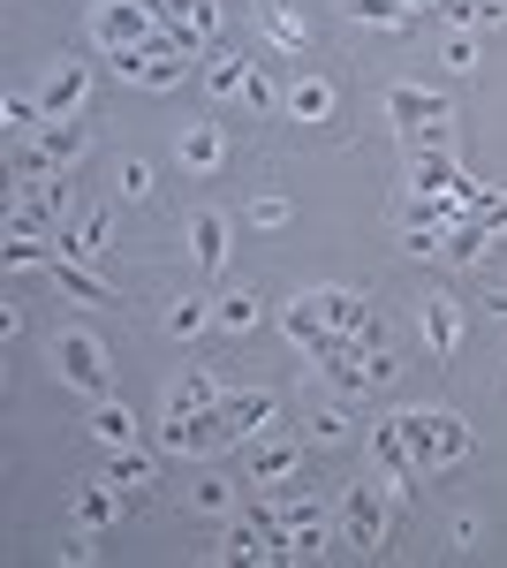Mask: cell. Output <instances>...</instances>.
<instances>
[{
    "instance_id": "obj_35",
    "label": "cell",
    "mask_w": 507,
    "mask_h": 568,
    "mask_svg": "<svg viewBox=\"0 0 507 568\" xmlns=\"http://www.w3.org/2000/svg\"><path fill=\"white\" fill-rule=\"evenodd\" d=\"M417 152H455V130L447 122H417Z\"/></svg>"
},
{
    "instance_id": "obj_10",
    "label": "cell",
    "mask_w": 507,
    "mask_h": 568,
    "mask_svg": "<svg viewBox=\"0 0 507 568\" xmlns=\"http://www.w3.org/2000/svg\"><path fill=\"white\" fill-rule=\"evenodd\" d=\"M386 114L417 130V122H447L455 106H447V91H424V84H394V91H386Z\"/></svg>"
},
{
    "instance_id": "obj_32",
    "label": "cell",
    "mask_w": 507,
    "mask_h": 568,
    "mask_svg": "<svg viewBox=\"0 0 507 568\" xmlns=\"http://www.w3.org/2000/svg\"><path fill=\"white\" fill-rule=\"evenodd\" d=\"M311 439H318V447H341V439H348V417H341V409H318V417H311Z\"/></svg>"
},
{
    "instance_id": "obj_15",
    "label": "cell",
    "mask_w": 507,
    "mask_h": 568,
    "mask_svg": "<svg viewBox=\"0 0 507 568\" xmlns=\"http://www.w3.org/2000/svg\"><path fill=\"white\" fill-rule=\"evenodd\" d=\"M144 8H152V23H190L205 39H212V23H220V0H144Z\"/></svg>"
},
{
    "instance_id": "obj_12",
    "label": "cell",
    "mask_w": 507,
    "mask_h": 568,
    "mask_svg": "<svg viewBox=\"0 0 507 568\" xmlns=\"http://www.w3.org/2000/svg\"><path fill=\"white\" fill-rule=\"evenodd\" d=\"M311 304H318V318H326L334 334H364V326H372V311H364V296H348V288H318Z\"/></svg>"
},
{
    "instance_id": "obj_2",
    "label": "cell",
    "mask_w": 507,
    "mask_h": 568,
    "mask_svg": "<svg viewBox=\"0 0 507 568\" xmlns=\"http://www.w3.org/2000/svg\"><path fill=\"white\" fill-rule=\"evenodd\" d=\"M303 356H311V364H318V372H326V379H334L341 394L372 387V372H364V356H372V342H364V334H334V326H326L318 342H303Z\"/></svg>"
},
{
    "instance_id": "obj_13",
    "label": "cell",
    "mask_w": 507,
    "mask_h": 568,
    "mask_svg": "<svg viewBox=\"0 0 507 568\" xmlns=\"http://www.w3.org/2000/svg\"><path fill=\"white\" fill-rule=\"evenodd\" d=\"M296 478V447L288 439H257L251 447V485H288Z\"/></svg>"
},
{
    "instance_id": "obj_4",
    "label": "cell",
    "mask_w": 507,
    "mask_h": 568,
    "mask_svg": "<svg viewBox=\"0 0 507 568\" xmlns=\"http://www.w3.org/2000/svg\"><path fill=\"white\" fill-rule=\"evenodd\" d=\"M53 364H61L69 387H84V394H107V379H114V364H107V349L91 334H61L53 342Z\"/></svg>"
},
{
    "instance_id": "obj_1",
    "label": "cell",
    "mask_w": 507,
    "mask_h": 568,
    "mask_svg": "<svg viewBox=\"0 0 507 568\" xmlns=\"http://www.w3.org/2000/svg\"><path fill=\"white\" fill-rule=\"evenodd\" d=\"M394 425H402V439H409L417 470H447V463L469 455V425L447 417V409H409V417H394Z\"/></svg>"
},
{
    "instance_id": "obj_8",
    "label": "cell",
    "mask_w": 507,
    "mask_h": 568,
    "mask_svg": "<svg viewBox=\"0 0 507 568\" xmlns=\"http://www.w3.org/2000/svg\"><path fill=\"white\" fill-rule=\"evenodd\" d=\"M220 417H227V439H257L273 425V394L243 387V394H220Z\"/></svg>"
},
{
    "instance_id": "obj_28",
    "label": "cell",
    "mask_w": 507,
    "mask_h": 568,
    "mask_svg": "<svg viewBox=\"0 0 507 568\" xmlns=\"http://www.w3.org/2000/svg\"><path fill=\"white\" fill-rule=\"evenodd\" d=\"M45 251H53V243H39V235H8L0 258H8V273H23V265H45Z\"/></svg>"
},
{
    "instance_id": "obj_29",
    "label": "cell",
    "mask_w": 507,
    "mask_h": 568,
    "mask_svg": "<svg viewBox=\"0 0 507 568\" xmlns=\"http://www.w3.org/2000/svg\"><path fill=\"white\" fill-rule=\"evenodd\" d=\"M220 326H227V334L257 326V296H243V288H235V296H220Z\"/></svg>"
},
{
    "instance_id": "obj_37",
    "label": "cell",
    "mask_w": 507,
    "mask_h": 568,
    "mask_svg": "<svg viewBox=\"0 0 507 568\" xmlns=\"http://www.w3.org/2000/svg\"><path fill=\"white\" fill-rule=\"evenodd\" d=\"M364 372H372V387H386V379H394V372H402V364H394V349H386V342H379V349L364 356Z\"/></svg>"
},
{
    "instance_id": "obj_18",
    "label": "cell",
    "mask_w": 507,
    "mask_h": 568,
    "mask_svg": "<svg viewBox=\"0 0 507 568\" xmlns=\"http://www.w3.org/2000/svg\"><path fill=\"white\" fill-rule=\"evenodd\" d=\"M77 516H84L91 530H107L114 516H122V493H114V478H91L84 493H77Z\"/></svg>"
},
{
    "instance_id": "obj_21",
    "label": "cell",
    "mask_w": 507,
    "mask_h": 568,
    "mask_svg": "<svg viewBox=\"0 0 507 568\" xmlns=\"http://www.w3.org/2000/svg\"><path fill=\"white\" fill-rule=\"evenodd\" d=\"M439 23H507V0H432Z\"/></svg>"
},
{
    "instance_id": "obj_3",
    "label": "cell",
    "mask_w": 507,
    "mask_h": 568,
    "mask_svg": "<svg viewBox=\"0 0 507 568\" xmlns=\"http://www.w3.org/2000/svg\"><path fill=\"white\" fill-rule=\"evenodd\" d=\"M341 546H356V554L386 546V485H348L341 493Z\"/></svg>"
},
{
    "instance_id": "obj_6",
    "label": "cell",
    "mask_w": 507,
    "mask_h": 568,
    "mask_svg": "<svg viewBox=\"0 0 507 568\" xmlns=\"http://www.w3.org/2000/svg\"><path fill=\"white\" fill-rule=\"evenodd\" d=\"M114 77H129V84H152V91H168L174 77H182V53H168V45H122V53H114Z\"/></svg>"
},
{
    "instance_id": "obj_5",
    "label": "cell",
    "mask_w": 507,
    "mask_h": 568,
    "mask_svg": "<svg viewBox=\"0 0 507 568\" xmlns=\"http://www.w3.org/2000/svg\"><path fill=\"white\" fill-rule=\"evenodd\" d=\"M168 455H212L220 439H227V417H220V402L212 409H190V417H168Z\"/></svg>"
},
{
    "instance_id": "obj_40",
    "label": "cell",
    "mask_w": 507,
    "mask_h": 568,
    "mask_svg": "<svg viewBox=\"0 0 507 568\" xmlns=\"http://www.w3.org/2000/svg\"><path fill=\"white\" fill-rule=\"evenodd\" d=\"M197 508H205V516H220V508H227V485H220V478L197 485Z\"/></svg>"
},
{
    "instance_id": "obj_14",
    "label": "cell",
    "mask_w": 507,
    "mask_h": 568,
    "mask_svg": "<svg viewBox=\"0 0 507 568\" xmlns=\"http://www.w3.org/2000/svg\"><path fill=\"white\" fill-rule=\"evenodd\" d=\"M39 144H45V160H53V168H61V175H69V168H77V160H84L91 130H84V122H45V130H39Z\"/></svg>"
},
{
    "instance_id": "obj_27",
    "label": "cell",
    "mask_w": 507,
    "mask_h": 568,
    "mask_svg": "<svg viewBox=\"0 0 507 568\" xmlns=\"http://www.w3.org/2000/svg\"><path fill=\"white\" fill-rule=\"evenodd\" d=\"M182 168H220V136L190 130V136H182Z\"/></svg>"
},
{
    "instance_id": "obj_41",
    "label": "cell",
    "mask_w": 507,
    "mask_h": 568,
    "mask_svg": "<svg viewBox=\"0 0 507 568\" xmlns=\"http://www.w3.org/2000/svg\"><path fill=\"white\" fill-rule=\"evenodd\" d=\"M477 220H485V227H507V197H485V205H477Z\"/></svg>"
},
{
    "instance_id": "obj_26",
    "label": "cell",
    "mask_w": 507,
    "mask_h": 568,
    "mask_svg": "<svg viewBox=\"0 0 507 568\" xmlns=\"http://www.w3.org/2000/svg\"><path fill=\"white\" fill-rule=\"evenodd\" d=\"M91 433L107 439V447H129V439H136V417H129L122 402H99V409H91Z\"/></svg>"
},
{
    "instance_id": "obj_11",
    "label": "cell",
    "mask_w": 507,
    "mask_h": 568,
    "mask_svg": "<svg viewBox=\"0 0 507 568\" xmlns=\"http://www.w3.org/2000/svg\"><path fill=\"white\" fill-rule=\"evenodd\" d=\"M372 447H379V463L394 470V500H402V493H409V478H417V455H409V439H402V425L386 417L379 433H372Z\"/></svg>"
},
{
    "instance_id": "obj_36",
    "label": "cell",
    "mask_w": 507,
    "mask_h": 568,
    "mask_svg": "<svg viewBox=\"0 0 507 568\" xmlns=\"http://www.w3.org/2000/svg\"><path fill=\"white\" fill-rule=\"evenodd\" d=\"M122 197H152V168H144V160H129V168H122Z\"/></svg>"
},
{
    "instance_id": "obj_39",
    "label": "cell",
    "mask_w": 507,
    "mask_h": 568,
    "mask_svg": "<svg viewBox=\"0 0 507 568\" xmlns=\"http://www.w3.org/2000/svg\"><path fill=\"white\" fill-rule=\"evenodd\" d=\"M243 99H251V106H273V77H265V69H251V84H243Z\"/></svg>"
},
{
    "instance_id": "obj_16",
    "label": "cell",
    "mask_w": 507,
    "mask_h": 568,
    "mask_svg": "<svg viewBox=\"0 0 507 568\" xmlns=\"http://www.w3.org/2000/svg\"><path fill=\"white\" fill-rule=\"evenodd\" d=\"M53 281H61V296H69V304H114V296H107V281H91V273H84V258H53Z\"/></svg>"
},
{
    "instance_id": "obj_19",
    "label": "cell",
    "mask_w": 507,
    "mask_h": 568,
    "mask_svg": "<svg viewBox=\"0 0 507 568\" xmlns=\"http://www.w3.org/2000/svg\"><path fill=\"white\" fill-rule=\"evenodd\" d=\"M424 342H432V356H447L455 342H463V318H455L447 296H432V304H424Z\"/></svg>"
},
{
    "instance_id": "obj_17",
    "label": "cell",
    "mask_w": 507,
    "mask_h": 568,
    "mask_svg": "<svg viewBox=\"0 0 507 568\" xmlns=\"http://www.w3.org/2000/svg\"><path fill=\"white\" fill-rule=\"evenodd\" d=\"M107 235H114V227H107V213H84L69 235H61V243H53V251H61V258H99V251H107Z\"/></svg>"
},
{
    "instance_id": "obj_24",
    "label": "cell",
    "mask_w": 507,
    "mask_h": 568,
    "mask_svg": "<svg viewBox=\"0 0 507 568\" xmlns=\"http://www.w3.org/2000/svg\"><path fill=\"white\" fill-rule=\"evenodd\" d=\"M288 114H296V122H326V114H334V91L318 84V77H303V84L288 91Z\"/></svg>"
},
{
    "instance_id": "obj_9",
    "label": "cell",
    "mask_w": 507,
    "mask_h": 568,
    "mask_svg": "<svg viewBox=\"0 0 507 568\" xmlns=\"http://www.w3.org/2000/svg\"><path fill=\"white\" fill-rule=\"evenodd\" d=\"M84 84H91V61H61L53 69V84H45V122H77V106H84Z\"/></svg>"
},
{
    "instance_id": "obj_7",
    "label": "cell",
    "mask_w": 507,
    "mask_h": 568,
    "mask_svg": "<svg viewBox=\"0 0 507 568\" xmlns=\"http://www.w3.org/2000/svg\"><path fill=\"white\" fill-rule=\"evenodd\" d=\"M99 39L114 45V53H122V45H144L152 39V8H144V0H107V8H99Z\"/></svg>"
},
{
    "instance_id": "obj_38",
    "label": "cell",
    "mask_w": 507,
    "mask_h": 568,
    "mask_svg": "<svg viewBox=\"0 0 507 568\" xmlns=\"http://www.w3.org/2000/svg\"><path fill=\"white\" fill-rule=\"evenodd\" d=\"M251 220H257V227H281V220H288V205H281V197H257Z\"/></svg>"
},
{
    "instance_id": "obj_34",
    "label": "cell",
    "mask_w": 507,
    "mask_h": 568,
    "mask_svg": "<svg viewBox=\"0 0 507 568\" xmlns=\"http://www.w3.org/2000/svg\"><path fill=\"white\" fill-rule=\"evenodd\" d=\"M265 31H273L281 45H303V39H311V31H303L296 16H281V8H265Z\"/></svg>"
},
{
    "instance_id": "obj_23",
    "label": "cell",
    "mask_w": 507,
    "mask_h": 568,
    "mask_svg": "<svg viewBox=\"0 0 507 568\" xmlns=\"http://www.w3.org/2000/svg\"><path fill=\"white\" fill-rule=\"evenodd\" d=\"M220 402V387H212L205 372H190V379H174V394H168V417H190V409H212Z\"/></svg>"
},
{
    "instance_id": "obj_42",
    "label": "cell",
    "mask_w": 507,
    "mask_h": 568,
    "mask_svg": "<svg viewBox=\"0 0 507 568\" xmlns=\"http://www.w3.org/2000/svg\"><path fill=\"white\" fill-rule=\"evenodd\" d=\"M402 8H432V0H402Z\"/></svg>"
},
{
    "instance_id": "obj_22",
    "label": "cell",
    "mask_w": 507,
    "mask_h": 568,
    "mask_svg": "<svg viewBox=\"0 0 507 568\" xmlns=\"http://www.w3.org/2000/svg\"><path fill=\"white\" fill-rule=\"evenodd\" d=\"M205 84L220 91V99H227V91H243V84H251V61H243V53H227V45H212V61H205Z\"/></svg>"
},
{
    "instance_id": "obj_30",
    "label": "cell",
    "mask_w": 507,
    "mask_h": 568,
    "mask_svg": "<svg viewBox=\"0 0 507 568\" xmlns=\"http://www.w3.org/2000/svg\"><path fill=\"white\" fill-rule=\"evenodd\" d=\"M348 16H356V23H409L402 0H348Z\"/></svg>"
},
{
    "instance_id": "obj_25",
    "label": "cell",
    "mask_w": 507,
    "mask_h": 568,
    "mask_svg": "<svg viewBox=\"0 0 507 568\" xmlns=\"http://www.w3.org/2000/svg\"><path fill=\"white\" fill-rule=\"evenodd\" d=\"M447 251H455V265H469V258H485V251H493V227H485V220L469 213L463 227H447Z\"/></svg>"
},
{
    "instance_id": "obj_20",
    "label": "cell",
    "mask_w": 507,
    "mask_h": 568,
    "mask_svg": "<svg viewBox=\"0 0 507 568\" xmlns=\"http://www.w3.org/2000/svg\"><path fill=\"white\" fill-rule=\"evenodd\" d=\"M190 251H197V265H220V258H227V220L197 213V220H190Z\"/></svg>"
},
{
    "instance_id": "obj_31",
    "label": "cell",
    "mask_w": 507,
    "mask_h": 568,
    "mask_svg": "<svg viewBox=\"0 0 507 568\" xmlns=\"http://www.w3.org/2000/svg\"><path fill=\"white\" fill-rule=\"evenodd\" d=\"M107 478H114V485H129V493H136V485L152 478V455H114V463H107Z\"/></svg>"
},
{
    "instance_id": "obj_33",
    "label": "cell",
    "mask_w": 507,
    "mask_h": 568,
    "mask_svg": "<svg viewBox=\"0 0 507 568\" xmlns=\"http://www.w3.org/2000/svg\"><path fill=\"white\" fill-rule=\"evenodd\" d=\"M168 334H182V342H190V334H205V304H174L168 311Z\"/></svg>"
}]
</instances>
